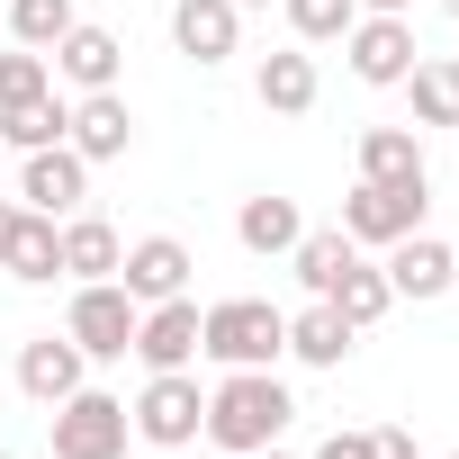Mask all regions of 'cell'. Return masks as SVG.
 <instances>
[{"label":"cell","instance_id":"cell-15","mask_svg":"<svg viewBox=\"0 0 459 459\" xmlns=\"http://www.w3.org/2000/svg\"><path fill=\"white\" fill-rule=\"evenodd\" d=\"M55 73H64L73 91H117V73H126V46H117L108 28L73 19V28L55 37Z\"/></svg>","mask_w":459,"mask_h":459},{"label":"cell","instance_id":"cell-24","mask_svg":"<svg viewBox=\"0 0 459 459\" xmlns=\"http://www.w3.org/2000/svg\"><path fill=\"white\" fill-rule=\"evenodd\" d=\"M64 126H73V100H28V108H0V144H19V153H46V144H64Z\"/></svg>","mask_w":459,"mask_h":459},{"label":"cell","instance_id":"cell-18","mask_svg":"<svg viewBox=\"0 0 459 459\" xmlns=\"http://www.w3.org/2000/svg\"><path fill=\"white\" fill-rule=\"evenodd\" d=\"M307 235V216H298V198H280V189H262V198H244L235 207V244L244 253H262V262H289V244Z\"/></svg>","mask_w":459,"mask_h":459},{"label":"cell","instance_id":"cell-23","mask_svg":"<svg viewBox=\"0 0 459 459\" xmlns=\"http://www.w3.org/2000/svg\"><path fill=\"white\" fill-rule=\"evenodd\" d=\"M360 180H423V126H369L360 135Z\"/></svg>","mask_w":459,"mask_h":459},{"label":"cell","instance_id":"cell-36","mask_svg":"<svg viewBox=\"0 0 459 459\" xmlns=\"http://www.w3.org/2000/svg\"><path fill=\"white\" fill-rule=\"evenodd\" d=\"M441 10H450V19H459V0H441Z\"/></svg>","mask_w":459,"mask_h":459},{"label":"cell","instance_id":"cell-13","mask_svg":"<svg viewBox=\"0 0 459 459\" xmlns=\"http://www.w3.org/2000/svg\"><path fill=\"white\" fill-rule=\"evenodd\" d=\"M64 144H73L82 162H117V153L135 144V108H126L117 91H82V100H73V126H64Z\"/></svg>","mask_w":459,"mask_h":459},{"label":"cell","instance_id":"cell-28","mask_svg":"<svg viewBox=\"0 0 459 459\" xmlns=\"http://www.w3.org/2000/svg\"><path fill=\"white\" fill-rule=\"evenodd\" d=\"M280 10H289V28H298L307 46H333V37H351L360 0H280Z\"/></svg>","mask_w":459,"mask_h":459},{"label":"cell","instance_id":"cell-6","mask_svg":"<svg viewBox=\"0 0 459 459\" xmlns=\"http://www.w3.org/2000/svg\"><path fill=\"white\" fill-rule=\"evenodd\" d=\"M126 396L108 387H73L55 405V459H126Z\"/></svg>","mask_w":459,"mask_h":459},{"label":"cell","instance_id":"cell-39","mask_svg":"<svg viewBox=\"0 0 459 459\" xmlns=\"http://www.w3.org/2000/svg\"><path fill=\"white\" fill-rule=\"evenodd\" d=\"M450 459H459V450H450Z\"/></svg>","mask_w":459,"mask_h":459},{"label":"cell","instance_id":"cell-2","mask_svg":"<svg viewBox=\"0 0 459 459\" xmlns=\"http://www.w3.org/2000/svg\"><path fill=\"white\" fill-rule=\"evenodd\" d=\"M198 351H207L216 369H280L289 316H280L271 298H216V307L198 316Z\"/></svg>","mask_w":459,"mask_h":459},{"label":"cell","instance_id":"cell-22","mask_svg":"<svg viewBox=\"0 0 459 459\" xmlns=\"http://www.w3.org/2000/svg\"><path fill=\"white\" fill-rule=\"evenodd\" d=\"M396 91L414 100V126H459V55H414Z\"/></svg>","mask_w":459,"mask_h":459},{"label":"cell","instance_id":"cell-17","mask_svg":"<svg viewBox=\"0 0 459 459\" xmlns=\"http://www.w3.org/2000/svg\"><path fill=\"white\" fill-rule=\"evenodd\" d=\"M351 342H360V333H351V316H342L333 298H307V307L289 316V360H307V369H342Z\"/></svg>","mask_w":459,"mask_h":459},{"label":"cell","instance_id":"cell-3","mask_svg":"<svg viewBox=\"0 0 459 459\" xmlns=\"http://www.w3.org/2000/svg\"><path fill=\"white\" fill-rule=\"evenodd\" d=\"M126 423H135V441H153V450H189V441L207 432V387H198L189 369H144V396L126 405Z\"/></svg>","mask_w":459,"mask_h":459},{"label":"cell","instance_id":"cell-4","mask_svg":"<svg viewBox=\"0 0 459 459\" xmlns=\"http://www.w3.org/2000/svg\"><path fill=\"white\" fill-rule=\"evenodd\" d=\"M423 207H432V180H360L342 198V235L369 244V253H387V244H405L423 225Z\"/></svg>","mask_w":459,"mask_h":459},{"label":"cell","instance_id":"cell-25","mask_svg":"<svg viewBox=\"0 0 459 459\" xmlns=\"http://www.w3.org/2000/svg\"><path fill=\"white\" fill-rule=\"evenodd\" d=\"M333 307L351 316V333H369V325H378V316L396 307V289H387V271H369V262H351V271H342V289H333Z\"/></svg>","mask_w":459,"mask_h":459},{"label":"cell","instance_id":"cell-5","mask_svg":"<svg viewBox=\"0 0 459 459\" xmlns=\"http://www.w3.org/2000/svg\"><path fill=\"white\" fill-rule=\"evenodd\" d=\"M135 298L117 289V280H73V307H64V333L82 342V360H126V342H135Z\"/></svg>","mask_w":459,"mask_h":459},{"label":"cell","instance_id":"cell-12","mask_svg":"<svg viewBox=\"0 0 459 459\" xmlns=\"http://www.w3.org/2000/svg\"><path fill=\"white\" fill-rule=\"evenodd\" d=\"M378 271H387V289H396V298H414V307H423V298H441V289H459V253H450V244H432L423 225H414L405 244H387V262H378Z\"/></svg>","mask_w":459,"mask_h":459},{"label":"cell","instance_id":"cell-26","mask_svg":"<svg viewBox=\"0 0 459 459\" xmlns=\"http://www.w3.org/2000/svg\"><path fill=\"white\" fill-rule=\"evenodd\" d=\"M0 10H10V37H19V46H37V55H55V37L82 19L73 0H0Z\"/></svg>","mask_w":459,"mask_h":459},{"label":"cell","instance_id":"cell-16","mask_svg":"<svg viewBox=\"0 0 459 459\" xmlns=\"http://www.w3.org/2000/svg\"><path fill=\"white\" fill-rule=\"evenodd\" d=\"M0 271H10V280H28V289H55V280H64V216H37V207H19Z\"/></svg>","mask_w":459,"mask_h":459},{"label":"cell","instance_id":"cell-14","mask_svg":"<svg viewBox=\"0 0 459 459\" xmlns=\"http://www.w3.org/2000/svg\"><path fill=\"white\" fill-rule=\"evenodd\" d=\"M235 37H244V10H235V0H171V46H180L189 64H225Z\"/></svg>","mask_w":459,"mask_h":459},{"label":"cell","instance_id":"cell-11","mask_svg":"<svg viewBox=\"0 0 459 459\" xmlns=\"http://www.w3.org/2000/svg\"><path fill=\"white\" fill-rule=\"evenodd\" d=\"M82 198H91V162H82L73 144L28 153V171H19V207H37V216H73Z\"/></svg>","mask_w":459,"mask_h":459},{"label":"cell","instance_id":"cell-20","mask_svg":"<svg viewBox=\"0 0 459 459\" xmlns=\"http://www.w3.org/2000/svg\"><path fill=\"white\" fill-rule=\"evenodd\" d=\"M253 100H262L271 117H307V108L325 100V82H316V55H262V73H253Z\"/></svg>","mask_w":459,"mask_h":459},{"label":"cell","instance_id":"cell-32","mask_svg":"<svg viewBox=\"0 0 459 459\" xmlns=\"http://www.w3.org/2000/svg\"><path fill=\"white\" fill-rule=\"evenodd\" d=\"M10 225H19V198H0V253H10Z\"/></svg>","mask_w":459,"mask_h":459},{"label":"cell","instance_id":"cell-34","mask_svg":"<svg viewBox=\"0 0 459 459\" xmlns=\"http://www.w3.org/2000/svg\"><path fill=\"white\" fill-rule=\"evenodd\" d=\"M253 459H289V450H280V441H271V450H253Z\"/></svg>","mask_w":459,"mask_h":459},{"label":"cell","instance_id":"cell-27","mask_svg":"<svg viewBox=\"0 0 459 459\" xmlns=\"http://www.w3.org/2000/svg\"><path fill=\"white\" fill-rule=\"evenodd\" d=\"M55 91V64L37 55V46H10L0 55V108H28V100H46Z\"/></svg>","mask_w":459,"mask_h":459},{"label":"cell","instance_id":"cell-21","mask_svg":"<svg viewBox=\"0 0 459 459\" xmlns=\"http://www.w3.org/2000/svg\"><path fill=\"white\" fill-rule=\"evenodd\" d=\"M117 225L108 216H91V207H73L64 216V280H117Z\"/></svg>","mask_w":459,"mask_h":459},{"label":"cell","instance_id":"cell-1","mask_svg":"<svg viewBox=\"0 0 459 459\" xmlns=\"http://www.w3.org/2000/svg\"><path fill=\"white\" fill-rule=\"evenodd\" d=\"M289 414H298V396L280 387V369H225V378L207 387V432H198V441L253 459V450H271V441L289 432Z\"/></svg>","mask_w":459,"mask_h":459},{"label":"cell","instance_id":"cell-31","mask_svg":"<svg viewBox=\"0 0 459 459\" xmlns=\"http://www.w3.org/2000/svg\"><path fill=\"white\" fill-rule=\"evenodd\" d=\"M360 10H369V19H405V10H414V0H360Z\"/></svg>","mask_w":459,"mask_h":459},{"label":"cell","instance_id":"cell-8","mask_svg":"<svg viewBox=\"0 0 459 459\" xmlns=\"http://www.w3.org/2000/svg\"><path fill=\"white\" fill-rule=\"evenodd\" d=\"M189 244L180 235H144V244H126L117 253V289L135 298V307H162V298H189Z\"/></svg>","mask_w":459,"mask_h":459},{"label":"cell","instance_id":"cell-30","mask_svg":"<svg viewBox=\"0 0 459 459\" xmlns=\"http://www.w3.org/2000/svg\"><path fill=\"white\" fill-rule=\"evenodd\" d=\"M316 459H369V432H325V450Z\"/></svg>","mask_w":459,"mask_h":459},{"label":"cell","instance_id":"cell-38","mask_svg":"<svg viewBox=\"0 0 459 459\" xmlns=\"http://www.w3.org/2000/svg\"><path fill=\"white\" fill-rule=\"evenodd\" d=\"M450 253H459V244H450Z\"/></svg>","mask_w":459,"mask_h":459},{"label":"cell","instance_id":"cell-35","mask_svg":"<svg viewBox=\"0 0 459 459\" xmlns=\"http://www.w3.org/2000/svg\"><path fill=\"white\" fill-rule=\"evenodd\" d=\"M235 10H271V0H235Z\"/></svg>","mask_w":459,"mask_h":459},{"label":"cell","instance_id":"cell-37","mask_svg":"<svg viewBox=\"0 0 459 459\" xmlns=\"http://www.w3.org/2000/svg\"><path fill=\"white\" fill-rule=\"evenodd\" d=\"M0 459H10V450H0Z\"/></svg>","mask_w":459,"mask_h":459},{"label":"cell","instance_id":"cell-19","mask_svg":"<svg viewBox=\"0 0 459 459\" xmlns=\"http://www.w3.org/2000/svg\"><path fill=\"white\" fill-rule=\"evenodd\" d=\"M351 262H360V244L342 235V225H307V235L289 244V271H298V289H307V298H333Z\"/></svg>","mask_w":459,"mask_h":459},{"label":"cell","instance_id":"cell-10","mask_svg":"<svg viewBox=\"0 0 459 459\" xmlns=\"http://www.w3.org/2000/svg\"><path fill=\"white\" fill-rule=\"evenodd\" d=\"M19 387H28V396L55 414L73 387H91V360H82V342H73V333H28V342H19Z\"/></svg>","mask_w":459,"mask_h":459},{"label":"cell","instance_id":"cell-29","mask_svg":"<svg viewBox=\"0 0 459 459\" xmlns=\"http://www.w3.org/2000/svg\"><path fill=\"white\" fill-rule=\"evenodd\" d=\"M369 459H423V450H414L405 423H378V432H369Z\"/></svg>","mask_w":459,"mask_h":459},{"label":"cell","instance_id":"cell-7","mask_svg":"<svg viewBox=\"0 0 459 459\" xmlns=\"http://www.w3.org/2000/svg\"><path fill=\"white\" fill-rule=\"evenodd\" d=\"M342 55H351V82H369V91H396L405 73H414V19H351V37H342Z\"/></svg>","mask_w":459,"mask_h":459},{"label":"cell","instance_id":"cell-9","mask_svg":"<svg viewBox=\"0 0 459 459\" xmlns=\"http://www.w3.org/2000/svg\"><path fill=\"white\" fill-rule=\"evenodd\" d=\"M198 316H207L198 298H162V307L135 316V342H126V351H135L144 369H189V360H198Z\"/></svg>","mask_w":459,"mask_h":459},{"label":"cell","instance_id":"cell-33","mask_svg":"<svg viewBox=\"0 0 459 459\" xmlns=\"http://www.w3.org/2000/svg\"><path fill=\"white\" fill-rule=\"evenodd\" d=\"M189 459H235V450H216V441H207V450H198V441H189Z\"/></svg>","mask_w":459,"mask_h":459}]
</instances>
